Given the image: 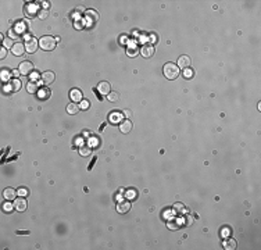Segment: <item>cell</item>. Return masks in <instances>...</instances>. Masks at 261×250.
Returning a JSON list of instances; mask_svg holds the SVG:
<instances>
[{
    "instance_id": "6da1fadb",
    "label": "cell",
    "mask_w": 261,
    "mask_h": 250,
    "mask_svg": "<svg viewBox=\"0 0 261 250\" xmlns=\"http://www.w3.org/2000/svg\"><path fill=\"white\" fill-rule=\"evenodd\" d=\"M163 72H164L165 78L172 81V79H175L178 75H179V68H178V65H175L174 62H167V64H164Z\"/></svg>"
},
{
    "instance_id": "7a4b0ae2",
    "label": "cell",
    "mask_w": 261,
    "mask_h": 250,
    "mask_svg": "<svg viewBox=\"0 0 261 250\" xmlns=\"http://www.w3.org/2000/svg\"><path fill=\"white\" fill-rule=\"evenodd\" d=\"M21 89V81L20 79H10L8 82H6L3 85V92L4 93H14V92H18Z\"/></svg>"
},
{
    "instance_id": "3957f363",
    "label": "cell",
    "mask_w": 261,
    "mask_h": 250,
    "mask_svg": "<svg viewBox=\"0 0 261 250\" xmlns=\"http://www.w3.org/2000/svg\"><path fill=\"white\" fill-rule=\"evenodd\" d=\"M56 43H57V40L54 39L53 36H49V35H46V36H42L39 40V46L40 49L46 50V52H49V50H53L56 47Z\"/></svg>"
},
{
    "instance_id": "277c9868",
    "label": "cell",
    "mask_w": 261,
    "mask_h": 250,
    "mask_svg": "<svg viewBox=\"0 0 261 250\" xmlns=\"http://www.w3.org/2000/svg\"><path fill=\"white\" fill-rule=\"evenodd\" d=\"M20 74L21 75H29V74L34 71V64H32L31 61H22L21 64H20Z\"/></svg>"
},
{
    "instance_id": "5b68a950",
    "label": "cell",
    "mask_w": 261,
    "mask_h": 250,
    "mask_svg": "<svg viewBox=\"0 0 261 250\" xmlns=\"http://www.w3.org/2000/svg\"><path fill=\"white\" fill-rule=\"evenodd\" d=\"M38 46H39V42L35 38H28L25 42V49L28 53H35L38 50Z\"/></svg>"
},
{
    "instance_id": "8992f818",
    "label": "cell",
    "mask_w": 261,
    "mask_h": 250,
    "mask_svg": "<svg viewBox=\"0 0 261 250\" xmlns=\"http://www.w3.org/2000/svg\"><path fill=\"white\" fill-rule=\"evenodd\" d=\"M97 20H99V13H97V11L88 10L86 13H85V21H86V24H89V25H93Z\"/></svg>"
},
{
    "instance_id": "52a82bcc",
    "label": "cell",
    "mask_w": 261,
    "mask_h": 250,
    "mask_svg": "<svg viewBox=\"0 0 261 250\" xmlns=\"http://www.w3.org/2000/svg\"><path fill=\"white\" fill-rule=\"evenodd\" d=\"M140 54L143 56L144 58L153 57V54H154V46H153V44H150V43L143 44V46H142V49H140Z\"/></svg>"
},
{
    "instance_id": "ba28073f",
    "label": "cell",
    "mask_w": 261,
    "mask_h": 250,
    "mask_svg": "<svg viewBox=\"0 0 261 250\" xmlns=\"http://www.w3.org/2000/svg\"><path fill=\"white\" fill-rule=\"evenodd\" d=\"M54 74L52 72V71H44V72L40 75V81H42L43 85H50V83H53L54 81Z\"/></svg>"
},
{
    "instance_id": "9c48e42d",
    "label": "cell",
    "mask_w": 261,
    "mask_h": 250,
    "mask_svg": "<svg viewBox=\"0 0 261 250\" xmlns=\"http://www.w3.org/2000/svg\"><path fill=\"white\" fill-rule=\"evenodd\" d=\"M130 210V201L128 200H122L117 204V211L120 214H126Z\"/></svg>"
},
{
    "instance_id": "30bf717a",
    "label": "cell",
    "mask_w": 261,
    "mask_h": 250,
    "mask_svg": "<svg viewBox=\"0 0 261 250\" xmlns=\"http://www.w3.org/2000/svg\"><path fill=\"white\" fill-rule=\"evenodd\" d=\"M70 97H71V100H72V103L82 102V92L79 90V89H71Z\"/></svg>"
},
{
    "instance_id": "8fae6325",
    "label": "cell",
    "mask_w": 261,
    "mask_h": 250,
    "mask_svg": "<svg viewBox=\"0 0 261 250\" xmlns=\"http://www.w3.org/2000/svg\"><path fill=\"white\" fill-rule=\"evenodd\" d=\"M25 44H22V43H14V46H13V49H11V52H13V54L14 56H22L24 54V52H25Z\"/></svg>"
},
{
    "instance_id": "7c38bea8",
    "label": "cell",
    "mask_w": 261,
    "mask_h": 250,
    "mask_svg": "<svg viewBox=\"0 0 261 250\" xmlns=\"http://www.w3.org/2000/svg\"><path fill=\"white\" fill-rule=\"evenodd\" d=\"M26 200L24 197H20V199H17V200H14V207H16V210H18V211H25L26 210Z\"/></svg>"
},
{
    "instance_id": "4fadbf2b",
    "label": "cell",
    "mask_w": 261,
    "mask_h": 250,
    "mask_svg": "<svg viewBox=\"0 0 261 250\" xmlns=\"http://www.w3.org/2000/svg\"><path fill=\"white\" fill-rule=\"evenodd\" d=\"M18 192H16V190L13 189V187H7V189H4V192H3V196H4L6 200H14L16 199V195Z\"/></svg>"
},
{
    "instance_id": "5bb4252c",
    "label": "cell",
    "mask_w": 261,
    "mask_h": 250,
    "mask_svg": "<svg viewBox=\"0 0 261 250\" xmlns=\"http://www.w3.org/2000/svg\"><path fill=\"white\" fill-rule=\"evenodd\" d=\"M132 123H130V120H125V121H122V123L120 124V131L122 133H128L130 132V129H132Z\"/></svg>"
},
{
    "instance_id": "9a60e30c",
    "label": "cell",
    "mask_w": 261,
    "mask_h": 250,
    "mask_svg": "<svg viewBox=\"0 0 261 250\" xmlns=\"http://www.w3.org/2000/svg\"><path fill=\"white\" fill-rule=\"evenodd\" d=\"M97 90H99L100 95H108L110 92V83L108 82H100L99 85H97Z\"/></svg>"
},
{
    "instance_id": "2e32d148",
    "label": "cell",
    "mask_w": 261,
    "mask_h": 250,
    "mask_svg": "<svg viewBox=\"0 0 261 250\" xmlns=\"http://www.w3.org/2000/svg\"><path fill=\"white\" fill-rule=\"evenodd\" d=\"M24 11H25V16L26 17H31V18H32V17L36 14V6L28 3V4L25 6V8H24Z\"/></svg>"
},
{
    "instance_id": "e0dca14e",
    "label": "cell",
    "mask_w": 261,
    "mask_h": 250,
    "mask_svg": "<svg viewBox=\"0 0 261 250\" xmlns=\"http://www.w3.org/2000/svg\"><path fill=\"white\" fill-rule=\"evenodd\" d=\"M189 65H190V58H189L188 56H181V57L178 58V67L189 68Z\"/></svg>"
},
{
    "instance_id": "ac0fdd59",
    "label": "cell",
    "mask_w": 261,
    "mask_h": 250,
    "mask_svg": "<svg viewBox=\"0 0 261 250\" xmlns=\"http://www.w3.org/2000/svg\"><path fill=\"white\" fill-rule=\"evenodd\" d=\"M79 109H81V107H79L76 103H70V104L67 106V113H68L70 115H75L76 113L79 111Z\"/></svg>"
},
{
    "instance_id": "d6986e66",
    "label": "cell",
    "mask_w": 261,
    "mask_h": 250,
    "mask_svg": "<svg viewBox=\"0 0 261 250\" xmlns=\"http://www.w3.org/2000/svg\"><path fill=\"white\" fill-rule=\"evenodd\" d=\"M224 249H227V250L236 249V240L232 239V238H229V239H225L224 240Z\"/></svg>"
},
{
    "instance_id": "ffe728a7",
    "label": "cell",
    "mask_w": 261,
    "mask_h": 250,
    "mask_svg": "<svg viewBox=\"0 0 261 250\" xmlns=\"http://www.w3.org/2000/svg\"><path fill=\"white\" fill-rule=\"evenodd\" d=\"M26 90H28L29 93H38V90H39V86H38L36 82L29 81L28 83H26Z\"/></svg>"
},
{
    "instance_id": "44dd1931",
    "label": "cell",
    "mask_w": 261,
    "mask_h": 250,
    "mask_svg": "<svg viewBox=\"0 0 261 250\" xmlns=\"http://www.w3.org/2000/svg\"><path fill=\"white\" fill-rule=\"evenodd\" d=\"M90 153H92V149L89 145H82L81 147H79V154H81L82 157H88Z\"/></svg>"
},
{
    "instance_id": "7402d4cb",
    "label": "cell",
    "mask_w": 261,
    "mask_h": 250,
    "mask_svg": "<svg viewBox=\"0 0 261 250\" xmlns=\"http://www.w3.org/2000/svg\"><path fill=\"white\" fill-rule=\"evenodd\" d=\"M174 211H175V214H178V215H182V214H185L188 210H186L185 206H183L182 203H175Z\"/></svg>"
},
{
    "instance_id": "603a6c76",
    "label": "cell",
    "mask_w": 261,
    "mask_h": 250,
    "mask_svg": "<svg viewBox=\"0 0 261 250\" xmlns=\"http://www.w3.org/2000/svg\"><path fill=\"white\" fill-rule=\"evenodd\" d=\"M49 96H50V90L47 88H42V89L38 90V97H39V99L44 100V99H47Z\"/></svg>"
},
{
    "instance_id": "cb8c5ba5",
    "label": "cell",
    "mask_w": 261,
    "mask_h": 250,
    "mask_svg": "<svg viewBox=\"0 0 261 250\" xmlns=\"http://www.w3.org/2000/svg\"><path fill=\"white\" fill-rule=\"evenodd\" d=\"M107 99H108V102H111V103L118 102V100H120V93H118V92H110L107 95Z\"/></svg>"
},
{
    "instance_id": "d4e9b609",
    "label": "cell",
    "mask_w": 261,
    "mask_h": 250,
    "mask_svg": "<svg viewBox=\"0 0 261 250\" xmlns=\"http://www.w3.org/2000/svg\"><path fill=\"white\" fill-rule=\"evenodd\" d=\"M13 28L16 29V31L18 32L20 35H21L22 32L26 29V24H25V22H22V21H20V22H17V25H16V26H13Z\"/></svg>"
},
{
    "instance_id": "484cf974",
    "label": "cell",
    "mask_w": 261,
    "mask_h": 250,
    "mask_svg": "<svg viewBox=\"0 0 261 250\" xmlns=\"http://www.w3.org/2000/svg\"><path fill=\"white\" fill-rule=\"evenodd\" d=\"M10 71L7 70V68H3L2 70V74H0V76H2V81H4V82H8L10 81Z\"/></svg>"
},
{
    "instance_id": "4316f807",
    "label": "cell",
    "mask_w": 261,
    "mask_h": 250,
    "mask_svg": "<svg viewBox=\"0 0 261 250\" xmlns=\"http://www.w3.org/2000/svg\"><path fill=\"white\" fill-rule=\"evenodd\" d=\"M121 118H122V114H121V113L114 111V113H111V117H110V121H111V123H120V121H121Z\"/></svg>"
},
{
    "instance_id": "83f0119b",
    "label": "cell",
    "mask_w": 261,
    "mask_h": 250,
    "mask_svg": "<svg viewBox=\"0 0 261 250\" xmlns=\"http://www.w3.org/2000/svg\"><path fill=\"white\" fill-rule=\"evenodd\" d=\"M138 53H139V50L136 49L135 46H129L128 49H126V54L130 56V57H135V56H138Z\"/></svg>"
},
{
    "instance_id": "f1b7e54d",
    "label": "cell",
    "mask_w": 261,
    "mask_h": 250,
    "mask_svg": "<svg viewBox=\"0 0 261 250\" xmlns=\"http://www.w3.org/2000/svg\"><path fill=\"white\" fill-rule=\"evenodd\" d=\"M13 46H14V43L10 38H3V47H6V49L10 47V49H13Z\"/></svg>"
},
{
    "instance_id": "f546056e",
    "label": "cell",
    "mask_w": 261,
    "mask_h": 250,
    "mask_svg": "<svg viewBox=\"0 0 261 250\" xmlns=\"http://www.w3.org/2000/svg\"><path fill=\"white\" fill-rule=\"evenodd\" d=\"M8 36H10L11 39H17V38H20V34L14 28H10L8 29Z\"/></svg>"
},
{
    "instance_id": "4dcf8cb0",
    "label": "cell",
    "mask_w": 261,
    "mask_h": 250,
    "mask_svg": "<svg viewBox=\"0 0 261 250\" xmlns=\"http://www.w3.org/2000/svg\"><path fill=\"white\" fill-rule=\"evenodd\" d=\"M38 17H39L40 20H46L47 17H49V11L47 10H39L38 11Z\"/></svg>"
},
{
    "instance_id": "1f68e13d",
    "label": "cell",
    "mask_w": 261,
    "mask_h": 250,
    "mask_svg": "<svg viewBox=\"0 0 261 250\" xmlns=\"http://www.w3.org/2000/svg\"><path fill=\"white\" fill-rule=\"evenodd\" d=\"M13 208H16L14 207V203H8V200H7V203H4V206H3V210H4L6 213H10Z\"/></svg>"
},
{
    "instance_id": "d6a6232c",
    "label": "cell",
    "mask_w": 261,
    "mask_h": 250,
    "mask_svg": "<svg viewBox=\"0 0 261 250\" xmlns=\"http://www.w3.org/2000/svg\"><path fill=\"white\" fill-rule=\"evenodd\" d=\"M183 76H185V78H192V76H193V71H192L190 68H185V71H183Z\"/></svg>"
},
{
    "instance_id": "836d02e7",
    "label": "cell",
    "mask_w": 261,
    "mask_h": 250,
    "mask_svg": "<svg viewBox=\"0 0 261 250\" xmlns=\"http://www.w3.org/2000/svg\"><path fill=\"white\" fill-rule=\"evenodd\" d=\"M193 221H195V218L192 215H186V218H185V224H186V227H190L192 224H193Z\"/></svg>"
},
{
    "instance_id": "e575fe53",
    "label": "cell",
    "mask_w": 261,
    "mask_h": 250,
    "mask_svg": "<svg viewBox=\"0 0 261 250\" xmlns=\"http://www.w3.org/2000/svg\"><path fill=\"white\" fill-rule=\"evenodd\" d=\"M17 192H18L20 196H26V195H28V190H26L25 187H20V189L17 190Z\"/></svg>"
},
{
    "instance_id": "d590c367",
    "label": "cell",
    "mask_w": 261,
    "mask_h": 250,
    "mask_svg": "<svg viewBox=\"0 0 261 250\" xmlns=\"http://www.w3.org/2000/svg\"><path fill=\"white\" fill-rule=\"evenodd\" d=\"M168 228H170V229H178V228H179V225H178L176 222H174V221H170V222H168Z\"/></svg>"
},
{
    "instance_id": "8d00e7d4",
    "label": "cell",
    "mask_w": 261,
    "mask_h": 250,
    "mask_svg": "<svg viewBox=\"0 0 261 250\" xmlns=\"http://www.w3.org/2000/svg\"><path fill=\"white\" fill-rule=\"evenodd\" d=\"M81 109H84V110H86V109H89V100H82L81 102Z\"/></svg>"
},
{
    "instance_id": "74e56055",
    "label": "cell",
    "mask_w": 261,
    "mask_h": 250,
    "mask_svg": "<svg viewBox=\"0 0 261 250\" xmlns=\"http://www.w3.org/2000/svg\"><path fill=\"white\" fill-rule=\"evenodd\" d=\"M125 195H126V197H129V199H130V197H135V196H136V193H135V190H133V189H129L128 192L125 193Z\"/></svg>"
},
{
    "instance_id": "f35d334b",
    "label": "cell",
    "mask_w": 261,
    "mask_h": 250,
    "mask_svg": "<svg viewBox=\"0 0 261 250\" xmlns=\"http://www.w3.org/2000/svg\"><path fill=\"white\" fill-rule=\"evenodd\" d=\"M6 54H7V49L2 47V50H0V58H6Z\"/></svg>"
},
{
    "instance_id": "ab89813d",
    "label": "cell",
    "mask_w": 261,
    "mask_h": 250,
    "mask_svg": "<svg viewBox=\"0 0 261 250\" xmlns=\"http://www.w3.org/2000/svg\"><path fill=\"white\" fill-rule=\"evenodd\" d=\"M124 115H125V117H130V115H132V111H129V110H124Z\"/></svg>"
},
{
    "instance_id": "60d3db41",
    "label": "cell",
    "mask_w": 261,
    "mask_h": 250,
    "mask_svg": "<svg viewBox=\"0 0 261 250\" xmlns=\"http://www.w3.org/2000/svg\"><path fill=\"white\" fill-rule=\"evenodd\" d=\"M228 232H229V229H228V228L222 229V235H224V238H225V235H228Z\"/></svg>"
},
{
    "instance_id": "b9f144b4",
    "label": "cell",
    "mask_w": 261,
    "mask_h": 250,
    "mask_svg": "<svg viewBox=\"0 0 261 250\" xmlns=\"http://www.w3.org/2000/svg\"><path fill=\"white\" fill-rule=\"evenodd\" d=\"M43 7H44V10H47V8H49V2H43Z\"/></svg>"
},
{
    "instance_id": "7bdbcfd3",
    "label": "cell",
    "mask_w": 261,
    "mask_h": 250,
    "mask_svg": "<svg viewBox=\"0 0 261 250\" xmlns=\"http://www.w3.org/2000/svg\"><path fill=\"white\" fill-rule=\"evenodd\" d=\"M13 75H16V76L20 75V70H14V71H13Z\"/></svg>"
},
{
    "instance_id": "ee69618b",
    "label": "cell",
    "mask_w": 261,
    "mask_h": 250,
    "mask_svg": "<svg viewBox=\"0 0 261 250\" xmlns=\"http://www.w3.org/2000/svg\"><path fill=\"white\" fill-rule=\"evenodd\" d=\"M89 135H90V132H89V131H85V132H84V136H85V138H89Z\"/></svg>"
},
{
    "instance_id": "f6af8a7d",
    "label": "cell",
    "mask_w": 261,
    "mask_h": 250,
    "mask_svg": "<svg viewBox=\"0 0 261 250\" xmlns=\"http://www.w3.org/2000/svg\"><path fill=\"white\" fill-rule=\"evenodd\" d=\"M150 40H152V42L156 40V35H154V34H153V35H150Z\"/></svg>"
}]
</instances>
